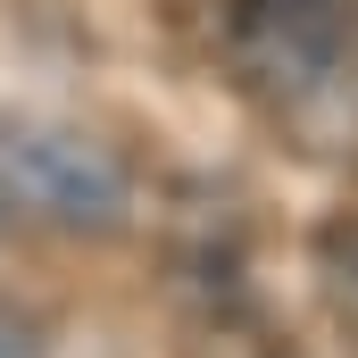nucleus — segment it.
<instances>
[{"mask_svg": "<svg viewBox=\"0 0 358 358\" xmlns=\"http://www.w3.org/2000/svg\"><path fill=\"white\" fill-rule=\"evenodd\" d=\"M134 217V167L76 125L0 117V234H117Z\"/></svg>", "mask_w": 358, "mask_h": 358, "instance_id": "f257e3e1", "label": "nucleus"}, {"mask_svg": "<svg viewBox=\"0 0 358 358\" xmlns=\"http://www.w3.org/2000/svg\"><path fill=\"white\" fill-rule=\"evenodd\" d=\"M0 358H42V350H34V334H25L8 308H0Z\"/></svg>", "mask_w": 358, "mask_h": 358, "instance_id": "f03ea898", "label": "nucleus"}]
</instances>
